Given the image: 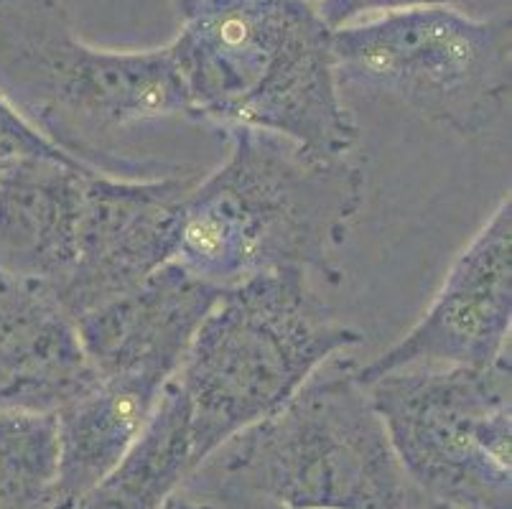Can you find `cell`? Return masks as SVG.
<instances>
[{
    "label": "cell",
    "instance_id": "277c9868",
    "mask_svg": "<svg viewBox=\"0 0 512 509\" xmlns=\"http://www.w3.org/2000/svg\"><path fill=\"white\" fill-rule=\"evenodd\" d=\"M192 479L204 494L242 492L288 509H408L406 471L344 354L214 451Z\"/></svg>",
    "mask_w": 512,
    "mask_h": 509
},
{
    "label": "cell",
    "instance_id": "3957f363",
    "mask_svg": "<svg viewBox=\"0 0 512 509\" xmlns=\"http://www.w3.org/2000/svg\"><path fill=\"white\" fill-rule=\"evenodd\" d=\"M0 92L87 171L148 179L186 168L118 148L120 135L141 125L192 120L169 49L87 44L59 0H0Z\"/></svg>",
    "mask_w": 512,
    "mask_h": 509
},
{
    "label": "cell",
    "instance_id": "2e32d148",
    "mask_svg": "<svg viewBox=\"0 0 512 509\" xmlns=\"http://www.w3.org/2000/svg\"><path fill=\"white\" fill-rule=\"evenodd\" d=\"M16 158H62V161H72L51 143H46L0 92V163L16 161Z\"/></svg>",
    "mask_w": 512,
    "mask_h": 509
},
{
    "label": "cell",
    "instance_id": "ac0fdd59",
    "mask_svg": "<svg viewBox=\"0 0 512 509\" xmlns=\"http://www.w3.org/2000/svg\"><path fill=\"white\" fill-rule=\"evenodd\" d=\"M207 497L214 499L222 509H288V507H281V504L265 502V499L250 497V494H242V492H212L207 494Z\"/></svg>",
    "mask_w": 512,
    "mask_h": 509
},
{
    "label": "cell",
    "instance_id": "ba28073f",
    "mask_svg": "<svg viewBox=\"0 0 512 509\" xmlns=\"http://www.w3.org/2000/svg\"><path fill=\"white\" fill-rule=\"evenodd\" d=\"M197 179L199 171L189 168L148 179L85 176L77 258L57 291L72 319L141 286L174 260L181 207Z\"/></svg>",
    "mask_w": 512,
    "mask_h": 509
},
{
    "label": "cell",
    "instance_id": "ffe728a7",
    "mask_svg": "<svg viewBox=\"0 0 512 509\" xmlns=\"http://www.w3.org/2000/svg\"><path fill=\"white\" fill-rule=\"evenodd\" d=\"M431 509H462V507H449V504H431Z\"/></svg>",
    "mask_w": 512,
    "mask_h": 509
},
{
    "label": "cell",
    "instance_id": "9c48e42d",
    "mask_svg": "<svg viewBox=\"0 0 512 509\" xmlns=\"http://www.w3.org/2000/svg\"><path fill=\"white\" fill-rule=\"evenodd\" d=\"M512 204L505 196L451 263L421 319L393 347L357 367L362 382L428 364L484 370L510 354Z\"/></svg>",
    "mask_w": 512,
    "mask_h": 509
},
{
    "label": "cell",
    "instance_id": "9a60e30c",
    "mask_svg": "<svg viewBox=\"0 0 512 509\" xmlns=\"http://www.w3.org/2000/svg\"><path fill=\"white\" fill-rule=\"evenodd\" d=\"M57 413L0 410V509H57Z\"/></svg>",
    "mask_w": 512,
    "mask_h": 509
},
{
    "label": "cell",
    "instance_id": "7c38bea8",
    "mask_svg": "<svg viewBox=\"0 0 512 509\" xmlns=\"http://www.w3.org/2000/svg\"><path fill=\"white\" fill-rule=\"evenodd\" d=\"M87 174L62 158L0 163V278L64 286L77 258Z\"/></svg>",
    "mask_w": 512,
    "mask_h": 509
},
{
    "label": "cell",
    "instance_id": "8fae6325",
    "mask_svg": "<svg viewBox=\"0 0 512 509\" xmlns=\"http://www.w3.org/2000/svg\"><path fill=\"white\" fill-rule=\"evenodd\" d=\"M95 382L57 291L0 278V410L57 413Z\"/></svg>",
    "mask_w": 512,
    "mask_h": 509
},
{
    "label": "cell",
    "instance_id": "5bb4252c",
    "mask_svg": "<svg viewBox=\"0 0 512 509\" xmlns=\"http://www.w3.org/2000/svg\"><path fill=\"white\" fill-rule=\"evenodd\" d=\"M194 471L189 410L171 380L138 441L72 509H164Z\"/></svg>",
    "mask_w": 512,
    "mask_h": 509
},
{
    "label": "cell",
    "instance_id": "30bf717a",
    "mask_svg": "<svg viewBox=\"0 0 512 509\" xmlns=\"http://www.w3.org/2000/svg\"><path fill=\"white\" fill-rule=\"evenodd\" d=\"M220 296L171 260L141 286L74 319V326L97 377L166 387Z\"/></svg>",
    "mask_w": 512,
    "mask_h": 509
},
{
    "label": "cell",
    "instance_id": "e0dca14e",
    "mask_svg": "<svg viewBox=\"0 0 512 509\" xmlns=\"http://www.w3.org/2000/svg\"><path fill=\"white\" fill-rule=\"evenodd\" d=\"M309 3H314L321 21L327 23L332 31H337V28L365 21V18L413 11V8L451 6L454 0H309Z\"/></svg>",
    "mask_w": 512,
    "mask_h": 509
},
{
    "label": "cell",
    "instance_id": "52a82bcc",
    "mask_svg": "<svg viewBox=\"0 0 512 509\" xmlns=\"http://www.w3.org/2000/svg\"><path fill=\"white\" fill-rule=\"evenodd\" d=\"M362 385L428 502L512 509L510 354L484 370L413 364Z\"/></svg>",
    "mask_w": 512,
    "mask_h": 509
},
{
    "label": "cell",
    "instance_id": "4fadbf2b",
    "mask_svg": "<svg viewBox=\"0 0 512 509\" xmlns=\"http://www.w3.org/2000/svg\"><path fill=\"white\" fill-rule=\"evenodd\" d=\"M164 390L128 377H97L90 390L57 410V509H72L120 464Z\"/></svg>",
    "mask_w": 512,
    "mask_h": 509
},
{
    "label": "cell",
    "instance_id": "7a4b0ae2",
    "mask_svg": "<svg viewBox=\"0 0 512 509\" xmlns=\"http://www.w3.org/2000/svg\"><path fill=\"white\" fill-rule=\"evenodd\" d=\"M166 44L194 123L263 130L327 156L357 143L339 90L332 28L309 0H176Z\"/></svg>",
    "mask_w": 512,
    "mask_h": 509
},
{
    "label": "cell",
    "instance_id": "6da1fadb",
    "mask_svg": "<svg viewBox=\"0 0 512 509\" xmlns=\"http://www.w3.org/2000/svg\"><path fill=\"white\" fill-rule=\"evenodd\" d=\"M225 138V161L186 194L174 263L217 291L281 270L339 283L337 255L365 202L360 163L263 130Z\"/></svg>",
    "mask_w": 512,
    "mask_h": 509
},
{
    "label": "cell",
    "instance_id": "d6986e66",
    "mask_svg": "<svg viewBox=\"0 0 512 509\" xmlns=\"http://www.w3.org/2000/svg\"><path fill=\"white\" fill-rule=\"evenodd\" d=\"M164 509H214L209 502H194V499H184V497H171L169 502H166Z\"/></svg>",
    "mask_w": 512,
    "mask_h": 509
},
{
    "label": "cell",
    "instance_id": "8992f818",
    "mask_svg": "<svg viewBox=\"0 0 512 509\" xmlns=\"http://www.w3.org/2000/svg\"><path fill=\"white\" fill-rule=\"evenodd\" d=\"M510 16L451 6L349 23L332 34L339 90L406 107L464 138L492 128L510 102Z\"/></svg>",
    "mask_w": 512,
    "mask_h": 509
},
{
    "label": "cell",
    "instance_id": "5b68a950",
    "mask_svg": "<svg viewBox=\"0 0 512 509\" xmlns=\"http://www.w3.org/2000/svg\"><path fill=\"white\" fill-rule=\"evenodd\" d=\"M360 331L332 314L299 270L227 288L199 326L174 382L186 400L194 466L276 413Z\"/></svg>",
    "mask_w": 512,
    "mask_h": 509
}]
</instances>
